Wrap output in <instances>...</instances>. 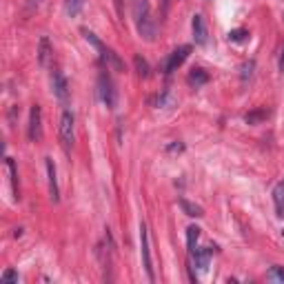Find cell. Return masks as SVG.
Segmentation results:
<instances>
[{
    "label": "cell",
    "mask_w": 284,
    "mask_h": 284,
    "mask_svg": "<svg viewBox=\"0 0 284 284\" xmlns=\"http://www.w3.org/2000/svg\"><path fill=\"white\" fill-rule=\"evenodd\" d=\"M131 13L133 22H136L138 36L147 42H153L158 36V20L153 18L149 0H131Z\"/></svg>",
    "instance_id": "6da1fadb"
},
{
    "label": "cell",
    "mask_w": 284,
    "mask_h": 284,
    "mask_svg": "<svg viewBox=\"0 0 284 284\" xmlns=\"http://www.w3.org/2000/svg\"><path fill=\"white\" fill-rule=\"evenodd\" d=\"M82 36H84V40H87L89 44H93V47H96V51L100 53V58H102L104 62H107V69L111 67L113 71H122L124 64H122V60L118 58V53L113 51V49H109L107 44H104L93 31H89V29H82Z\"/></svg>",
    "instance_id": "7a4b0ae2"
},
{
    "label": "cell",
    "mask_w": 284,
    "mask_h": 284,
    "mask_svg": "<svg viewBox=\"0 0 284 284\" xmlns=\"http://www.w3.org/2000/svg\"><path fill=\"white\" fill-rule=\"evenodd\" d=\"M98 98H100V102L107 109H113V107H116V102H118L116 87H113V80L109 78L107 71L98 73Z\"/></svg>",
    "instance_id": "3957f363"
},
{
    "label": "cell",
    "mask_w": 284,
    "mask_h": 284,
    "mask_svg": "<svg viewBox=\"0 0 284 284\" xmlns=\"http://www.w3.org/2000/svg\"><path fill=\"white\" fill-rule=\"evenodd\" d=\"M73 129H76V118L69 109H64L60 116V124H58V136H60V144L64 151H71L73 147Z\"/></svg>",
    "instance_id": "277c9868"
},
{
    "label": "cell",
    "mask_w": 284,
    "mask_h": 284,
    "mask_svg": "<svg viewBox=\"0 0 284 284\" xmlns=\"http://www.w3.org/2000/svg\"><path fill=\"white\" fill-rule=\"evenodd\" d=\"M140 253H142V267L147 271L149 282L156 280V273H153V264H151V247H149V231L147 224H140Z\"/></svg>",
    "instance_id": "5b68a950"
},
{
    "label": "cell",
    "mask_w": 284,
    "mask_h": 284,
    "mask_svg": "<svg viewBox=\"0 0 284 284\" xmlns=\"http://www.w3.org/2000/svg\"><path fill=\"white\" fill-rule=\"evenodd\" d=\"M189 53H191V44H182V47L173 49V51L169 53L167 62H164L162 71L167 73V76H171V73L176 71L178 67H182V62H184V60H187V58H189Z\"/></svg>",
    "instance_id": "8992f818"
},
{
    "label": "cell",
    "mask_w": 284,
    "mask_h": 284,
    "mask_svg": "<svg viewBox=\"0 0 284 284\" xmlns=\"http://www.w3.org/2000/svg\"><path fill=\"white\" fill-rule=\"evenodd\" d=\"M51 89H53V96L58 98V102L67 107L69 104V82H67V78H64V73L58 71V69H53V73H51Z\"/></svg>",
    "instance_id": "52a82bcc"
},
{
    "label": "cell",
    "mask_w": 284,
    "mask_h": 284,
    "mask_svg": "<svg viewBox=\"0 0 284 284\" xmlns=\"http://www.w3.org/2000/svg\"><path fill=\"white\" fill-rule=\"evenodd\" d=\"M27 138L31 142H38L42 138V111L38 104H33L29 111V124H27Z\"/></svg>",
    "instance_id": "ba28073f"
},
{
    "label": "cell",
    "mask_w": 284,
    "mask_h": 284,
    "mask_svg": "<svg viewBox=\"0 0 284 284\" xmlns=\"http://www.w3.org/2000/svg\"><path fill=\"white\" fill-rule=\"evenodd\" d=\"M191 29H193V40L196 44H207V38H209V29H207V22H204V16L202 13H196L191 20Z\"/></svg>",
    "instance_id": "9c48e42d"
},
{
    "label": "cell",
    "mask_w": 284,
    "mask_h": 284,
    "mask_svg": "<svg viewBox=\"0 0 284 284\" xmlns=\"http://www.w3.org/2000/svg\"><path fill=\"white\" fill-rule=\"evenodd\" d=\"M47 178H49V198L51 202L60 200V191H58V178H56V164H53L51 158H47Z\"/></svg>",
    "instance_id": "30bf717a"
},
{
    "label": "cell",
    "mask_w": 284,
    "mask_h": 284,
    "mask_svg": "<svg viewBox=\"0 0 284 284\" xmlns=\"http://www.w3.org/2000/svg\"><path fill=\"white\" fill-rule=\"evenodd\" d=\"M213 249H216V247L196 249V251L191 253L193 260H196V267L200 269V271H207V269H209V260H211V256H213Z\"/></svg>",
    "instance_id": "8fae6325"
},
{
    "label": "cell",
    "mask_w": 284,
    "mask_h": 284,
    "mask_svg": "<svg viewBox=\"0 0 284 284\" xmlns=\"http://www.w3.org/2000/svg\"><path fill=\"white\" fill-rule=\"evenodd\" d=\"M51 42H49L47 36L40 38V44H38V64L40 67H49V58H51Z\"/></svg>",
    "instance_id": "7c38bea8"
},
{
    "label": "cell",
    "mask_w": 284,
    "mask_h": 284,
    "mask_svg": "<svg viewBox=\"0 0 284 284\" xmlns=\"http://www.w3.org/2000/svg\"><path fill=\"white\" fill-rule=\"evenodd\" d=\"M187 82L191 84L193 89H200V87H204V84L209 82V73L204 71V69H191V73H189V78H187Z\"/></svg>",
    "instance_id": "4fadbf2b"
},
{
    "label": "cell",
    "mask_w": 284,
    "mask_h": 284,
    "mask_svg": "<svg viewBox=\"0 0 284 284\" xmlns=\"http://www.w3.org/2000/svg\"><path fill=\"white\" fill-rule=\"evenodd\" d=\"M273 204H276V216H284V180H280L273 189Z\"/></svg>",
    "instance_id": "5bb4252c"
},
{
    "label": "cell",
    "mask_w": 284,
    "mask_h": 284,
    "mask_svg": "<svg viewBox=\"0 0 284 284\" xmlns=\"http://www.w3.org/2000/svg\"><path fill=\"white\" fill-rule=\"evenodd\" d=\"M178 202H180V209H182L184 213H187L189 218H202V216H204V211H202V207H200V204H196V202H189L187 198H180V200H178Z\"/></svg>",
    "instance_id": "9a60e30c"
},
{
    "label": "cell",
    "mask_w": 284,
    "mask_h": 284,
    "mask_svg": "<svg viewBox=\"0 0 284 284\" xmlns=\"http://www.w3.org/2000/svg\"><path fill=\"white\" fill-rule=\"evenodd\" d=\"M200 240V227H196V224H191V227L187 229V247H189V253L196 251V244Z\"/></svg>",
    "instance_id": "2e32d148"
},
{
    "label": "cell",
    "mask_w": 284,
    "mask_h": 284,
    "mask_svg": "<svg viewBox=\"0 0 284 284\" xmlns=\"http://www.w3.org/2000/svg\"><path fill=\"white\" fill-rule=\"evenodd\" d=\"M82 7H84V0H64V11L71 18H76L82 11Z\"/></svg>",
    "instance_id": "e0dca14e"
},
{
    "label": "cell",
    "mask_w": 284,
    "mask_h": 284,
    "mask_svg": "<svg viewBox=\"0 0 284 284\" xmlns=\"http://www.w3.org/2000/svg\"><path fill=\"white\" fill-rule=\"evenodd\" d=\"M267 118H269L267 109H256V111L247 113V116H244V120H247L249 124H260L262 120H267Z\"/></svg>",
    "instance_id": "ac0fdd59"
},
{
    "label": "cell",
    "mask_w": 284,
    "mask_h": 284,
    "mask_svg": "<svg viewBox=\"0 0 284 284\" xmlns=\"http://www.w3.org/2000/svg\"><path fill=\"white\" fill-rule=\"evenodd\" d=\"M7 169H9V176H11V189H13V196L18 198V169H16V162L11 158H7Z\"/></svg>",
    "instance_id": "d6986e66"
},
{
    "label": "cell",
    "mask_w": 284,
    "mask_h": 284,
    "mask_svg": "<svg viewBox=\"0 0 284 284\" xmlns=\"http://www.w3.org/2000/svg\"><path fill=\"white\" fill-rule=\"evenodd\" d=\"M267 278H269V282L284 284V267H271L269 269V273H267Z\"/></svg>",
    "instance_id": "ffe728a7"
},
{
    "label": "cell",
    "mask_w": 284,
    "mask_h": 284,
    "mask_svg": "<svg viewBox=\"0 0 284 284\" xmlns=\"http://www.w3.org/2000/svg\"><path fill=\"white\" fill-rule=\"evenodd\" d=\"M133 64H136V73L140 78H147L149 76V64H147V60H144L142 56H136L133 58Z\"/></svg>",
    "instance_id": "44dd1931"
},
{
    "label": "cell",
    "mask_w": 284,
    "mask_h": 284,
    "mask_svg": "<svg viewBox=\"0 0 284 284\" xmlns=\"http://www.w3.org/2000/svg\"><path fill=\"white\" fill-rule=\"evenodd\" d=\"M0 282L2 284H18V273L13 271V269H7V271L2 273V278H0Z\"/></svg>",
    "instance_id": "7402d4cb"
},
{
    "label": "cell",
    "mask_w": 284,
    "mask_h": 284,
    "mask_svg": "<svg viewBox=\"0 0 284 284\" xmlns=\"http://www.w3.org/2000/svg\"><path fill=\"white\" fill-rule=\"evenodd\" d=\"M247 36H249L247 29H233V31L229 33V40H233V42H242V40H247Z\"/></svg>",
    "instance_id": "603a6c76"
},
{
    "label": "cell",
    "mask_w": 284,
    "mask_h": 284,
    "mask_svg": "<svg viewBox=\"0 0 284 284\" xmlns=\"http://www.w3.org/2000/svg\"><path fill=\"white\" fill-rule=\"evenodd\" d=\"M253 67H256V64H253V60H251V62H247V64L242 67V80H244V82H247V78H251Z\"/></svg>",
    "instance_id": "cb8c5ba5"
},
{
    "label": "cell",
    "mask_w": 284,
    "mask_h": 284,
    "mask_svg": "<svg viewBox=\"0 0 284 284\" xmlns=\"http://www.w3.org/2000/svg\"><path fill=\"white\" fill-rule=\"evenodd\" d=\"M169 2H171V0H158V4H160V16H162V18L169 13Z\"/></svg>",
    "instance_id": "d4e9b609"
},
{
    "label": "cell",
    "mask_w": 284,
    "mask_h": 284,
    "mask_svg": "<svg viewBox=\"0 0 284 284\" xmlns=\"http://www.w3.org/2000/svg\"><path fill=\"white\" fill-rule=\"evenodd\" d=\"M40 2H42V0H27V11H33V9H36Z\"/></svg>",
    "instance_id": "484cf974"
},
{
    "label": "cell",
    "mask_w": 284,
    "mask_h": 284,
    "mask_svg": "<svg viewBox=\"0 0 284 284\" xmlns=\"http://www.w3.org/2000/svg\"><path fill=\"white\" fill-rule=\"evenodd\" d=\"M167 151H178V153H180L182 151V144H169V147H167Z\"/></svg>",
    "instance_id": "4316f807"
},
{
    "label": "cell",
    "mask_w": 284,
    "mask_h": 284,
    "mask_svg": "<svg viewBox=\"0 0 284 284\" xmlns=\"http://www.w3.org/2000/svg\"><path fill=\"white\" fill-rule=\"evenodd\" d=\"M278 67H280V71L284 73V47H282V53H280V62H278Z\"/></svg>",
    "instance_id": "83f0119b"
}]
</instances>
